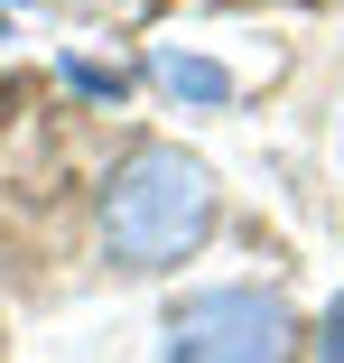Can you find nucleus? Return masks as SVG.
<instances>
[{"instance_id":"f257e3e1","label":"nucleus","mask_w":344,"mask_h":363,"mask_svg":"<svg viewBox=\"0 0 344 363\" xmlns=\"http://www.w3.org/2000/svg\"><path fill=\"white\" fill-rule=\"evenodd\" d=\"M214 233V168L177 140H140L103 186V252L121 270H177Z\"/></svg>"},{"instance_id":"f03ea898","label":"nucleus","mask_w":344,"mask_h":363,"mask_svg":"<svg viewBox=\"0 0 344 363\" xmlns=\"http://www.w3.org/2000/svg\"><path fill=\"white\" fill-rule=\"evenodd\" d=\"M298 326L270 289H195L168 317V363H289Z\"/></svg>"},{"instance_id":"7ed1b4c3","label":"nucleus","mask_w":344,"mask_h":363,"mask_svg":"<svg viewBox=\"0 0 344 363\" xmlns=\"http://www.w3.org/2000/svg\"><path fill=\"white\" fill-rule=\"evenodd\" d=\"M159 84L186 94V103H233V75H224L214 56H177V47H168V56H159Z\"/></svg>"},{"instance_id":"20e7f679","label":"nucleus","mask_w":344,"mask_h":363,"mask_svg":"<svg viewBox=\"0 0 344 363\" xmlns=\"http://www.w3.org/2000/svg\"><path fill=\"white\" fill-rule=\"evenodd\" d=\"M316 354L344 363V289H335V308H326V326H316Z\"/></svg>"}]
</instances>
